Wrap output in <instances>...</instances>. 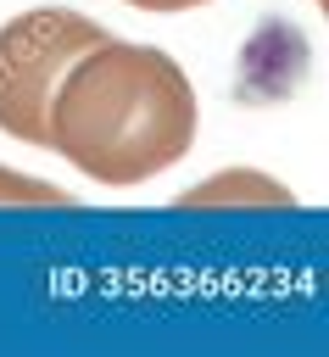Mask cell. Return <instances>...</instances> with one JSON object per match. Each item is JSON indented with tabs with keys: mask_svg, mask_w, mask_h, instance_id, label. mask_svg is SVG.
<instances>
[{
	"mask_svg": "<svg viewBox=\"0 0 329 357\" xmlns=\"http://www.w3.org/2000/svg\"><path fill=\"white\" fill-rule=\"evenodd\" d=\"M318 6H323V17H329V0H318Z\"/></svg>",
	"mask_w": 329,
	"mask_h": 357,
	"instance_id": "5",
	"label": "cell"
},
{
	"mask_svg": "<svg viewBox=\"0 0 329 357\" xmlns=\"http://www.w3.org/2000/svg\"><path fill=\"white\" fill-rule=\"evenodd\" d=\"M112 33L78 11L39 6L0 28V128L22 145H50V100L78 56Z\"/></svg>",
	"mask_w": 329,
	"mask_h": 357,
	"instance_id": "2",
	"label": "cell"
},
{
	"mask_svg": "<svg viewBox=\"0 0 329 357\" xmlns=\"http://www.w3.org/2000/svg\"><path fill=\"white\" fill-rule=\"evenodd\" d=\"M240 178H245V173H223V178H206V190H190V195H178V206H201V201H223V195H240ZM245 184H251V195H257V201H279V206L290 201V190H284V184H273V178H262V173H251Z\"/></svg>",
	"mask_w": 329,
	"mask_h": 357,
	"instance_id": "3",
	"label": "cell"
},
{
	"mask_svg": "<svg viewBox=\"0 0 329 357\" xmlns=\"http://www.w3.org/2000/svg\"><path fill=\"white\" fill-rule=\"evenodd\" d=\"M139 11H190V6H206V0H128Z\"/></svg>",
	"mask_w": 329,
	"mask_h": 357,
	"instance_id": "4",
	"label": "cell"
},
{
	"mask_svg": "<svg viewBox=\"0 0 329 357\" xmlns=\"http://www.w3.org/2000/svg\"><path fill=\"white\" fill-rule=\"evenodd\" d=\"M195 139V89L167 50L106 39L78 56L50 100V151L95 184L128 190L173 167Z\"/></svg>",
	"mask_w": 329,
	"mask_h": 357,
	"instance_id": "1",
	"label": "cell"
}]
</instances>
